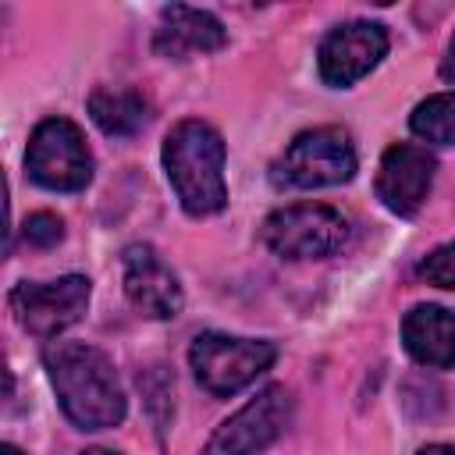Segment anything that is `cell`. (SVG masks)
I'll use <instances>...</instances> for the list:
<instances>
[{
    "label": "cell",
    "instance_id": "6da1fadb",
    "mask_svg": "<svg viewBox=\"0 0 455 455\" xmlns=\"http://www.w3.org/2000/svg\"><path fill=\"white\" fill-rule=\"evenodd\" d=\"M46 377L64 416L78 430H107L124 419V391L114 363L85 341H53L43 352Z\"/></svg>",
    "mask_w": 455,
    "mask_h": 455
},
{
    "label": "cell",
    "instance_id": "7a4b0ae2",
    "mask_svg": "<svg viewBox=\"0 0 455 455\" xmlns=\"http://www.w3.org/2000/svg\"><path fill=\"white\" fill-rule=\"evenodd\" d=\"M164 174L188 217H210L228 206L224 181V139L213 124L188 117L164 139Z\"/></svg>",
    "mask_w": 455,
    "mask_h": 455
},
{
    "label": "cell",
    "instance_id": "3957f363",
    "mask_svg": "<svg viewBox=\"0 0 455 455\" xmlns=\"http://www.w3.org/2000/svg\"><path fill=\"white\" fill-rule=\"evenodd\" d=\"M274 359H277L274 341L238 338V334H220V331L199 334L188 348L192 377L199 380L203 391L217 398H231L242 387H249L259 373L274 366Z\"/></svg>",
    "mask_w": 455,
    "mask_h": 455
},
{
    "label": "cell",
    "instance_id": "277c9868",
    "mask_svg": "<svg viewBox=\"0 0 455 455\" xmlns=\"http://www.w3.org/2000/svg\"><path fill=\"white\" fill-rule=\"evenodd\" d=\"M348 220L323 203H291L263 220V245L281 259H323L348 242Z\"/></svg>",
    "mask_w": 455,
    "mask_h": 455
},
{
    "label": "cell",
    "instance_id": "5b68a950",
    "mask_svg": "<svg viewBox=\"0 0 455 455\" xmlns=\"http://www.w3.org/2000/svg\"><path fill=\"white\" fill-rule=\"evenodd\" d=\"M355 174V146L345 128L323 124L295 135L274 164V185L281 188H327Z\"/></svg>",
    "mask_w": 455,
    "mask_h": 455
},
{
    "label": "cell",
    "instance_id": "8992f818",
    "mask_svg": "<svg viewBox=\"0 0 455 455\" xmlns=\"http://www.w3.org/2000/svg\"><path fill=\"white\" fill-rule=\"evenodd\" d=\"M25 171L50 192H82L92 181V153L85 135L68 117H46L28 135Z\"/></svg>",
    "mask_w": 455,
    "mask_h": 455
},
{
    "label": "cell",
    "instance_id": "52a82bcc",
    "mask_svg": "<svg viewBox=\"0 0 455 455\" xmlns=\"http://www.w3.org/2000/svg\"><path fill=\"white\" fill-rule=\"evenodd\" d=\"M291 423V391L284 384H267L235 416H228L206 441L199 455H259Z\"/></svg>",
    "mask_w": 455,
    "mask_h": 455
},
{
    "label": "cell",
    "instance_id": "ba28073f",
    "mask_svg": "<svg viewBox=\"0 0 455 455\" xmlns=\"http://www.w3.org/2000/svg\"><path fill=\"white\" fill-rule=\"evenodd\" d=\"M89 277L82 274H68L57 281H21L11 288V313L14 320L36 334V338H57L60 331H68L71 323L82 320L85 306H89Z\"/></svg>",
    "mask_w": 455,
    "mask_h": 455
},
{
    "label": "cell",
    "instance_id": "9c48e42d",
    "mask_svg": "<svg viewBox=\"0 0 455 455\" xmlns=\"http://www.w3.org/2000/svg\"><path fill=\"white\" fill-rule=\"evenodd\" d=\"M387 53V32L377 21H348L338 25L323 36L320 50H316V68L320 78L334 89L355 85L359 78H366Z\"/></svg>",
    "mask_w": 455,
    "mask_h": 455
},
{
    "label": "cell",
    "instance_id": "30bf717a",
    "mask_svg": "<svg viewBox=\"0 0 455 455\" xmlns=\"http://www.w3.org/2000/svg\"><path fill=\"white\" fill-rule=\"evenodd\" d=\"M434 171H437V160H434L423 146L398 142V146H391V149L380 156L377 181H373L377 199H380L391 213L412 217V213H419V206H423L427 196H430Z\"/></svg>",
    "mask_w": 455,
    "mask_h": 455
},
{
    "label": "cell",
    "instance_id": "8fae6325",
    "mask_svg": "<svg viewBox=\"0 0 455 455\" xmlns=\"http://www.w3.org/2000/svg\"><path fill=\"white\" fill-rule=\"evenodd\" d=\"M121 267H124V295L128 302L149 316V320H171L181 313V284H178V274L160 259V252L153 245H128L124 256H121Z\"/></svg>",
    "mask_w": 455,
    "mask_h": 455
},
{
    "label": "cell",
    "instance_id": "7c38bea8",
    "mask_svg": "<svg viewBox=\"0 0 455 455\" xmlns=\"http://www.w3.org/2000/svg\"><path fill=\"white\" fill-rule=\"evenodd\" d=\"M228 43V32L220 25V18H213L210 11L199 7H185V4H171L160 11V25L153 36V50L167 60H185L192 53H213Z\"/></svg>",
    "mask_w": 455,
    "mask_h": 455
},
{
    "label": "cell",
    "instance_id": "4fadbf2b",
    "mask_svg": "<svg viewBox=\"0 0 455 455\" xmlns=\"http://www.w3.org/2000/svg\"><path fill=\"white\" fill-rule=\"evenodd\" d=\"M405 352L430 370L455 366V313L444 306H412L402 320Z\"/></svg>",
    "mask_w": 455,
    "mask_h": 455
},
{
    "label": "cell",
    "instance_id": "5bb4252c",
    "mask_svg": "<svg viewBox=\"0 0 455 455\" xmlns=\"http://www.w3.org/2000/svg\"><path fill=\"white\" fill-rule=\"evenodd\" d=\"M89 117L96 128L110 139H132L135 132L146 128L149 107L135 89H92L89 96Z\"/></svg>",
    "mask_w": 455,
    "mask_h": 455
},
{
    "label": "cell",
    "instance_id": "9a60e30c",
    "mask_svg": "<svg viewBox=\"0 0 455 455\" xmlns=\"http://www.w3.org/2000/svg\"><path fill=\"white\" fill-rule=\"evenodd\" d=\"M409 128L430 146H455V92H437L416 103Z\"/></svg>",
    "mask_w": 455,
    "mask_h": 455
},
{
    "label": "cell",
    "instance_id": "2e32d148",
    "mask_svg": "<svg viewBox=\"0 0 455 455\" xmlns=\"http://www.w3.org/2000/svg\"><path fill=\"white\" fill-rule=\"evenodd\" d=\"M419 277H423L427 284H437V288H451V291H455V242L437 245V249L419 263Z\"/></svg>",
    "mask_w": 455,
    "mask_h": 455
},
{
    "label": "cell",
    "instance_id": "e0dca14e",
    "mask_svg": "<svg viewBox=\"0 0 455 455\" xmlns=\"http://www.w3.org/2000/svg\"><path fill=\"white\" fill-rule=\"evenodd\" d=\"M21 235H25V242H28V245H36V249H53V245L64 238V220H60L57 213L39 210V213L25 217Z\"/></svg>",
    "mask_w": 455,
    "mask_h": 455
},
{
    "label": "cell",
    "instance_id": "ac0fdd59",
    "mask_svg": "<svg viewBox=\"0 0 455 455\" xmlns=\"http://www.w3.org/2000/svg\"><path fill=\"white\" fill-rule=\"evenodd\" d=\"M441 78H444V82H455V36H451V43H448V50H444V60H441Z\"/></svg>",
    "mask_w": 455,
    "mask_h": 455
},
{
    "label": "cell",
    "instance_id": "d6986e66",
    "mask_svg": "<svg viewBox=\"0 0 455 455\" xmlns=\"http://www.w3.org/2000/svg\"><path fill=\"white\" fill-rule=\"evenodd\" d=\"M416 455H455V448H451V444H427V448H419Z\"/></svg>",
    "mask_w": 455,
    "mask_h": 455
},
{
    "label": "cell",
    "instance_id": "ffe728a7",
    "mask_svg": "<svg viewBox=\"0 0 455 455\" xmlns=\"http://www.w3.org/2000/svg\"><path fill=\"white\" fill-rule=\"evenodd\" d=\"M0 455H21V451H18L14 444H4V448H0Z\"/></svg>",
    "mask_w": 455,
    "mask_h": 455
},
{
    "label": "cell",
    "instance_id": "44dd1931",
    "mask_svg": "<svg viewBox=\"0 0 455 455\" xmlns=\"http://www.w3.org/2000/svg\"><path fill=\"white\" fill-rule=\"evenodd\" d=\"M82 455H114V451H107V448H89V451H82Z\"/></svg>",
    "mask_w": 455,
    "mask_h": 455
}]
</instances>
